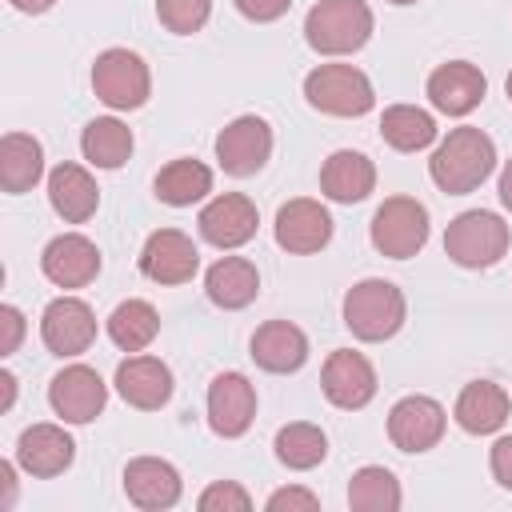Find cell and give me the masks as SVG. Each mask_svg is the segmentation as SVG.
<instances>
[{"label":"cell","mask_w":512,"mask_h":512,"mask_svg":"<svg viewBox=\"0 0 512 512\" xmlns=\"http://www.w3.org/2000/svg\"><path fill=\"white\" fill-rule=\"evenodd\" d=\"M492 168H496V144L480 128H452L428 160L436 188L448 196H464L480 188L492 176Z\"/></svg>","instance_id":"1"},{"label":"cell","mask_w":512,"mask_h":512,"mask_svg":"<svg viewBox=\"0 0 512 512\" xmlns=\"http://www.w3.org/2000/svg\"><path fill=\"white\" fill-rule=\"evenodd\" d=\"M304 36L324 56L356 52L372 36V8L364 0H320L304 16Z\"/></svg>","instance_id":"2"},{"label":"cell","mask_w":512,"mask_h":512,"mask_svg":"<svg viewBox=\"0 0 512 512\" xmlns=\"http://www.w3.org/2000/svg\"><path fill=\"white\" fill-rule=\"evenodd\" d=\"M404 292L392 280H360L344 296V324L360 340H388L404 324Z\"/></svg>","instance_id":"3"},{"label":"cell","mask_w":512,"mask_h":512,"mask_svg":"<svg viewBox=\"0 0 512 512\" xmlns=\"http://www.w3.org/2000/svg\"><path fill=\"white\" fill-rule=\"evenodd\" d=\"M444 252L460 268H492L508 252V224L496 212H460L444 232Z\"/></svg>","instance_id":"4"},{"label":"cell","mask_w":512,"mask_h":512,"mask_svg":"<svg viewBox=\"0 0 512 512\" xmlns=\"http://www.w3.org/2000/svg\"><path fill=\"white\" fill-rule=\"evenodd\" d=\"M304 96L328 116H364L376 104L372 80L352 64H320L304 76Z\"/></svg>","instance_id":"5"},{"label":"cell","mask_w":512,"mask_h":512,"mask_svg":"<svg viewBox=\"0 0 512 512\" xmlns=\"http://www.w3.org/2000/svg\"><path fill=\"white\" fill-rule=\"evenodd\" d=\"M428 240V208L412 196H388L372 216V248L392 260H408Z\"/></svg>","instance_id":"6"},{"label":"cell","mask_w":512,"mask_h":512,"mask_svg":"<svg viewBox=\"0 0 512 512\" xmlns=\"http://www.w3.org/2000/svg\"><path fill=\"white\" fill-rule=\"evenodd\" d=\"M92 88L108 108L128 112V108H140L152 96V76H148V64L136 52L108 48L92 64Z\"/></svg>","instance_id":"7"},{"label":"cell","mask_w":512,"mask_h":512,"mask_svg":"<svg viewBox=\"0 0 512 512\" xmlns=\"http://www.w3.org/2000/svg\"><path fill=\"white\" fill-rule=\"evenodd\" d=\"M104 400H108V388H104L100 372L88 368V364H68V368L56 372L52 384H48V404H52V412H56L60 420H68V424H88V420H96V416L104 412Z\"/></svg>","instance_id":"8"},{"label":"cell","mask_w":512,"mask_h":512,"mask_svg":"<svg viewBox=\"0 0 512 512\" xmlns=\"http://www.w3.org/2000/svg\"><path fill=\"white\" fill-rule=\"evenodd\" d=\"M272 156V128L260 116H240L216 136V160L228 176H256Z\"/></svg>","instance_id":"9"},{"label":"cell","mask_w":512,"mask_h":512,"mask_svg":"<svg viewBox=\"0 0 512 512\" xmlns=\"http://www.w3.org/2000/svg\"><path fill=\"white\" fill-rule=\"evenodd\" d=\"M444 424L448 416L432 396H404L388 412V440L400 452H428L440 444Z\"/></svg>","instance_id":"10"},{"label":"cell","mask_w":512,"mask_h":512,"mask_svg":"<svg viewBox=\"0 0 512 512\" xmlns=\"http://www.w3.org/2000/svg\"><path fill=\"white\" fill-rule=\"evenodd\" d=\"M40 336L56 356H80L96 340V316L80 296H60L40 316Z\"/></svg>","instance_id":"11"},{"label":"cell","mask_w":512,"mask_h":512,"mask_svg":"<svg viewBox=\"0 0 512 512\" xmlns=\"http://www.w3.org/2000/svg\"><path fill=\"white\" fill-rule=\"evenodd\" d=\"M200 268V252L196 244L180 232V228H160L144 240V252H140V272L156 284H184L192 280Z\"/></svg>","instance_id":"12"},{"label":"cell","mask_w":512,"mask_h":512,"mask_svg":"<svg viewBox=\"0 0 512 512\" xmlns=\"http://www.w3.org/2000/svg\"><path fill=\"white\" fill-rule=\"evenodd\" d=\"M328 240H332V216L320 200L300 196L276 212V244L284 252L308 256V252H320Z\"/></svg>","instance_id":"13"},{"label":"cell","mask_w":512,"mask_h":512,"mask_svg":"<svg viewBox=\"0 0 512 512\" xmlns=\"http://www.w3.org/2000/svg\"><path fill=\"white\" fill-rule=\"evenodd\" d=\"M256 416V388L240 372H220L208 384V424L216 436H244Z\"/></svg>","instance_id":"14"},{"label":"cell","mask_w":512,"mask_h":512,"mask_svg":"<svg viewBox=\"0 0 512 512\" xmlns=\"http://www.w3.org/2000/svg\"><path fill=\"white\" fill-rule=\"evenodd\" d=\"M256 224H260V212L248 196L240 192H224L216 196L204 212H200V236L216 248H240L256 236Z\"/></svg>","instance_id":"15"},{"label":"cell","mask_w":512,"mask_h":512,"mask_svg":"<svg viewBox=\"0 0 512 512\" xmlns=\"http://www.w3.org/2000/svg\"><path fill=\"white\" fill-rule=\"evenodd\" d=\"M40 268L56 288H84L100 272V252H96V244L88 236L64 232V236L48 240V248L40 256Z\"/></svg>","instance_id":"16"},{"label":"cell","mask_w":512,"mask_h":512,"mask_svg":"<svg viewBox=\"0 0 512 512\" xmlns=\"http://www.w3.org/2000/svg\"><path fill=\"white\" fill-rule=\"evenodd\" d=\"M320 384H324V396L336 404V408H364L372 396H376V372H372V364L360 356V352H352V348H340V352H332L328 360H324V376H320Z\"/></svg>","instance_id":"17"},{"label":"cell","mask_w":512,"mask_h":512,"mask_svg":"<svg viewBox=\"0 0 512 512\" xmlns=\"http://www.w3.org/2000/svg\"><path fill=\"white\" fill-rule=\"evenodd\" d=\"M124 492L144 512L172 508L180 500V472L160 456H136L124 468Z\"/></svg>","instance_id":"18"},{"label":"cell","mask_w":512,"mask_h":512,"mask_svg":"<svg viewBox=\"0 0 512 512\" xmlns=\"http://www.w3.org/2000/svg\"><path fill=\"white\" fill-rule=\"evenodd\" d=\"M484 72L468 60H452V64H440L432 76H428V100L448 112V116H468L480 100H484Z\"/></svg>","instance_id":"19"},{"label":"cell","mask_w":512,"mask_h":512,"mask_svg":"<svg viewBox=\"0 0 512 512\" xmlns=\"http://www.w3.org/2000/svg\"><path fill=\"white\" fill-rule=\"evenodd\" d=\"M72 456H76V444L60 424H32L20 432L16 464L28 476H60L72 464Z\"/></svg>","instance_id":"20"},{"label":"cell","mask_w":512,"mask_h":512,"mask_svg":"<svg viewBox=\"0 0 512 512\" xmlns=\"http://www.w3.org/2000/svg\"><path fill=\"white\" fill-rule=\"evenodd\" d=\"M116 392L140 408V412H152V408H164L168 396H172V372L164 360L156 356H128L120 368H116Z\"/></svg>","instance_id":"21"},{"label":"cell","mask_w":512,"mask_h":512,"mask_svg":"<svg viewBox=\"0 0 512 512\" xmlns=\"http://www.w3.org/2000/svg\"><path fill=\"white\" fill-rule=\"evenodd\" d=\"M320 188L328 200L336 204H356L364 200L372 188H376V164L364 156V152H352V148H340L324 160L320 168Z\"/></svg>","instance_id":"22"},{"label":"cell","mask_w":512,"mask_h":512,"mask_svg":"<svg viewBox=\"0 0 512 512\" xmlns=\"http://www.w3.org/2000/svg\"><path fill=\"white\" fill-rule=\"evenodd\" d=\"M252 360L264 372H296L308 360V336L288 320H268L252 336Z\"/></svg>","instance_id":"23"},{"label":"cell","mask_w":512,"mask_h":512,"mask_svg":"<svg viewBox=\"0 0 512 512\" xmlns=\"http://www.w3.org/2000/svg\"><path fill=\"white\" fill-rule=\"evenodd\" d=\"M48 200L56 216H64L68 224H84L100 204V188L80 164H56L48 172Z\"/></svg>","instance_id":"24"},{"label":"cell","mask_w":512,"mask_h":512,"mask_svg":"<svg viewBox=\"0 0 512 512\" xmlns=\"http://www.w3.org/2000/svg\"><path fill=\"white\" fill-rule=\"evenodd\" d=\"M508 408H512V400H508V392H504L500 384H492V380H472V384L456 396V424H460L464 432H472V436H488V432H496V428L508 420Z\"/></svg>","instance_id":"25"},{"label":"cell","mask_w":512,"mask_h":512,"mask_svg":"<svg viewBox=\"0 0 512 512\" xmlns=\"http://www.w3.org/2000/svg\"><path fill=\"white\" fill-rule=\"evenodd\" d=\"M204 288H208V300L212 304H220V308H244L260 292V272L244 256H224V260H216L208 268Z\"/></svg>","instance_id":"26"},{"label":"cell","mask_w":512,"mask_h":512,"mask_svg":"<svg viewBox=\"0 0 512 512\" xmlns=\"http://www.w3.org/2000/svg\"><path fill=\"white\" fill-rule=\"evenodd\" d=\"M44 176V148L28 132H8L0 140V188L4 192H28Z\"/></svg>","instance_id":"27"},{"label":"cell","mask_w":512,"mask_h":512,"mask_svg":"<svg viewBox=\"0 0 512 512\" xmlns=\"http://www.w3.org/2000/svg\"><path fill=\"white\" fill-rule=\"evenodd\" d=\"M208 192H212V168L200 160H188V156L164 164L156 176V196L172 208H188V204L204 200Z\"/></svg>","instance_id":"28"},{"label":"cell","mask_w":512,"mask_h":512,"mask_svg":"<svg viewBox=\"0 0 512 512\" xmlns=\"http://www.w3.org/2000/svg\"><path fill=\"white\" fill-rule=\"evenodd\" d=\"M80 148H84V160L88 164H96V168H120L132 156V128L120 124L116 116H96V120H88V128L80 136Z\"/></svg>","instance_id":"29"},{"label":"cell","mask_w":512,"mask_h":512,"mask_svg":"<svg viewBox=\"0 0 512 512\" xmlns=\"http://www.w3.org/2000/svg\"><path fill=\"white\" fill-rule=\"evenodd\" d=\"M380 136L396 152H420V148H428L436 140V120L416 104H392L380 116Z\"/></svg>","instance_id":"30"},{"label":"cell","mask_w":512,"mask_h":512,"mask_svg":"<svg viewBox=\"0 0 512 512\" xmlns=\"http://www.w3.org/2000/svg\"><path fill=\"white\" fill-rule=\"evenodd\" d=\"M156 332H160V316H156V308H152L148 300H124V304H116V312L108 316V336H112V344L124 348V352L148 348V344L156 340Z\"/></svg>","instance_id":"31"},{"label":"cell","mask_w":512,"mask_h":512,"mask_svg":"<svg viewBox=\"0 0 512 512\" xmlns=\"http://www.w3.org/2000/svg\"><path fill=\"white\" fill-rule=\"evenodd\" d=\"M276 456H280V464H288L296 472H308V468H316L328 456V436L316 424H308V420L284 424L276 432Z\"/></svg>","instance_id":"32"},{"label":"cell","mask_w":512,"mask_h":512,"mask_svg":"<svg viewBox=\"0 0 512 512\" xmlns=\"http://www.w3.org/2000/svg\"><path fill=\"white\" fill-rule=\"evenodd\" d=\"M348 504L356 512H396L400 508V484L388 468L380 464H368L352 476L348 484Z\"/></svg>","instance_id":"33"},{"label":"cell","mask_w":512,"mask_h":512,"mask_svg":"<svg viewBox=\"0 0 512 512\" xmlns=\"http://www.w3.org/2000/svg\"><path fill=\"white\" fill-rule=\"evenodd\" d=\"M208 12H212V0H156L160 24H164L168 32H176V36L200 32L204 20H208Z\"/></svg>","instance_id":"34"},{"label":"cell","mask_w":512,"mask_h":512,"mask_svg":"<svg viewBox=\"0 0 512 512\" xmlns=\"http://www.w3.org/2000/svg\"><path fill=\"white\" fill-rule=\"evenodd\" d=\"M200 512H248L252 508V496L236 484V480H216L200 492Z\"/></svg>","instance_id":"35"},{"label":"cell","mask_w":512,"mask_h":512,"mask_svg":"<svg viewBox=\"0 0 512 512\" xmlns=\"http://www.w3.org/2000/svg\"><path fill=\"white\" fill-rule=\"evenodd\" d=\"M20 340H24V316H20V308L4 304L0 308V356H12L20 348Z\"/></svg>","instance_id":"36"},{"label":"cell","mask_w":512,"mask_h":512,"mask_svg":"<svg viewBox=\"0 0 512 512\" xmlns=\"http://www.w3.org/2000/svg\"><path fill=\"white\" fill-rule=\"evenodd\" d=\"M320 500L308 492V488H280V492H272L268 496V512H284V508H304V512H312Z\"/></svg>","instance_id":"37"},{"label":"cell","mask_w":512,"mask_h":512,"mask_svg":"<svg viewBox=\"0 0 512 512\" xmlns=\"http://www.w3.org/2000/svg\"><path fill=\"white\" fill-rule=\"evenodd\" d=\"M288 4H292V0H236V8H240L248 20H256V24H268V20L284 16Z\"/></svg>","instance_id":"38"},{"label":"cell","mask_w":512,"mask_h":512,"mask_svg":"<svg viewBox=\"0 0 512 512\" xmlns=\"http://www.w3.org/2000/svg\"><path fill=\"white\" fill-rule=\"evenodd\" d=\"M492 476H496L504 488H512V436H500V440L492 444Z\"/></svg>","instance_id":"39"},{"label":"cell","mask_w":512,"mask_h":512,"mask_svg":"<svg viewBox=\"0 0 512 512\" xmlns=\"http://www.w3.org/2000/svg\"><path fill=\"white\" fill-rule=\"evenodd\" d=\"M500 200H504V208H512V160L500 172Z\"/></svg>","instance_id":"40"},{"label":"cell","mask_w":512,"mask_h":512,"mask_svg":"<svg viewBox=\"0 0 512 512\" xmlns=\"http://www.w3.org/2000/svg\"><path fill=\"white\" fill-rule=\"evenodd\" d=\"M0 388H4L0 408H12V396H16V376H12V372H0Z\"/></svg>","instance_id":"41"},{"label":"cell","mask_w":512,"mask_h":512,"mask_svg":"<svg viewBox=\"0 0 512 512\" xmlns=\"http://www.w3.org/2000/svg\"><path fill=\"white\" fill-rule=\"evenodd\" d=\"M0 480H4V508H8V504H12V496H16V484H12V464H8V460L0 464Z\"/></svg>","instance_id":"42"},{"label":"cell","mask_w":512,"mask_h":512,"mask_svg":"<svg viewBox=\"0 0 512 512\" xmlns=\"http://www.w3.org/2000/svg\"><path fill=\"white\" fill-rule=\"evenodd\" d=\"M56 0H12V8H20V12H48Z\"/></svg>","instance_id":"43"},{"label":"cell","mask_w":512,"mask_h":512,"mask_svg":"<svg viewBox=\"0 0 512 512\" xmlns=\"http://www.w3.org/2000/svg\"><path fill=\"white\" fill-rule=\"evenodd\" d=\"M504 88H508V100H512V72H508V84Z\"/></svg>","instance_id":"44"},{"label":"cell","mask_w":512,"mask_h":512,"mask_svg":"<svg viewBox=\"0 0 512 512\" xmlns=\"http://www.w3.org/2000/svg\"><path fill=\"white\" fill-rule=\"evenodd\" d=\"M388 4H416V0H388Z\"/></svg>","instance_id":"45"}]
</instances>
